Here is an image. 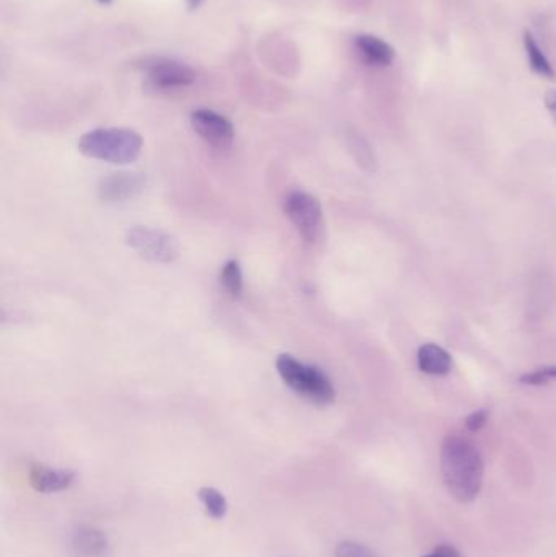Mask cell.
<instances>
[{
  "instance_id": "19",
  "label": "cell",
  "mask_w": 556,
  "mask_h": 557,
  "mask_svg": "<svg viewBox=\"0 0 556 557\" xmlns=\"http://www.w3.org/2000/svg\"><path fill=\"white\" fill-rule=\"evenodd\" d=\"M423 557H460L459 551L449 544H439L433 554Z\"/></svg>"
},
{
  "instance_id": "17",
  "label": "cell",
  "mask_w": 556,
  "mask_h": 557,
  "mask_svg": "<svg viewBox=\"0 0 556 557\" xmlns=\"http://www.w3.org/2000/svg\"><path fill=\"white\" fill-rule=\"evenodd\" d=\"M335 557H379L361 543L343 542L335 548Z\"/></svg>"
},
{
  "instance_id": "3",
  "label": "cell",
  "mask_w": 556,
  "mask_h": 557,
  "mask_svg": "<svg viewBox=\"0 0 556 557\" xmlns=\"http://www.w3.org/2000/svg\"><path fill=\"white\" fill-rule=\"evenodd\" d=\"M276 367L284 383L302 398L315 404H331L335 401V387L320 369L302 364L289 354L278 357Z\"/></svg>"
},
{
  "instance_id": "10",
  "label": "cell",
  "mask_w": 556,
  "mask_h": 557,
  "mask_svg": "<svg viewBox=\"0 0 556 557\" xmlns=\"http://www.w3.org/2000/svg\"><path fill=\"white\" fill-rule=\"evenodd\" d=\"M355 46L359 56L363 57L367 64L387 67L395 59V49L372 34H357L355 38Z\"/></svg>"
},
{
  "instance_id": "16",
  "label": "cell",
  "mask_w": 556,
  "mask_h": 557,
  "mask_svg": "<svg viewBox=\"0 0 556 557\" xmlns=\"http://www.w3.org/2000/svg\"><path fill=\"white\" fill-rule=\"evenodd\" d=\"M553 379H556V365L541 367V369H537L531 373H524L519 379V381L524 383V385H531V387H541V385H547Z\"/></svg>"
},
{
  "instance_id": "21",
  "label": "cell",
  "mask_w": 556,
  "mask_h": 557,
  "mask_svg": "<svg viewBox=\"0 0 556 557\" xmlns=\"http://www.w3.org/2000/svg\"><path fill=\"white\" fill-rule=\"evenodd\" d=\"M204 2H206V0H186V5H188V10H190V12H193L196 8L201 7Z\"/></svg>"
},
{
  "instance_id": "12",
  "label": "cell",
  "mask_w": 556,
  "mask_h": 557,
  "mask_svg": "<svg viewBox=\"0 0 556 557\" xmlns=\"http://www.w3.org/2000/svg\"><path fill=\"white\" fill-rule=\"evenodd\" d=\"M418 365L421 371L427 375H445L451 370L452 359L443 348L435 344H424L418 351Z\"/></svg>"
},
{
  "instance_id": "6",
  "label": "cell",
  "mask_w": 556,
  "mask_h": 557,
  "mask_svg": "<svg viewBox=\"0 0 556 557\" xmlns=\"http://www.w3.org/2000/svg\"><path fill=\"white\" fill-rule=\"evenodd\" d=\"M191 126L206 144L219 150H226L234 142L232 122L216 111L196 110L191 113Z\"/></svg>"
},
{
  "instance_id": "7",
  "label": "cell",
  "mask_w": 556,
  "mask_h": 557,
  "mask_svg": "<svg viewBox=\"0 0 556 557\" xmlns=\"http://www.w3.org/2000/svg\"><path fill=\"white\" fill-rule=\"evenodd\" d=\"M147 73L153 87L161 90L185 89L196 79V73L190 65L171 59H155L147 65Z\"/></svg>"
},
{
  "instance_id": "2",
  "label": "cell",
  "mask_w": 556,
  "mask_h": 557,
  "mask_svg": "<svg viewBox=\"0 0 556 557\" xmlns=\"http://www.w3.org/2000/svg\"><path fill=\"white\" fill-rule=\"evenodd\" d=\"M79 150L95 160L126 165L141 155L142 138L138 132L122 128L90 130L79 140Z\"/></svg>"
},
{
  "instance_id": "13",
  "label": "cell",
  "mask_w": 556,
  "mask_h": 557,
  "mask_svg": "<svg viewBox=\"0 0 556 557\" xmlns=\"http://www.w3.org/2000/svg\"><path fill=\"white\" fill-rule=\"evenodd\" d=\"M524 46L525 54H527V59H529V65H531L533 72L541 75V77L553 79L555 77V71H553V67L550 64L549 57L545 56V53L541 51V46L537 44V41L529 32H525L524 34Z\"/></svg>"
},
{
  "instance_id": "18",
  "label": "cell",
  "mask_w": 556,
  "mask_h": 557,
  "mask_svg": "<svg viewBox=\"0 0 556 557\" xmlns=\"http://www.w3.org/2000/svg\"><path fill=\"white\" fill-rule=\"evenodd\" d=\"M486 420H488V412L484 411V409H478V411L472 412L468 416L467 419H465V426H467L468 430L478 432V430H482L484 427Z\"/></svg>"
},
{
  "instance_id": "1",
  "label": "cell",
  "mask_w": 556,
  "mask_h": 557,
  "mask_svg": "<svg viewBox=\"0 0 556 557\" xmlns=\"http://www.w3.org/2000/svg\"><path fill=\"white\" fill-rule=\"evenodd\" d=\"M441 475L454 499L462 504L475 501L483 485V458L468 438L445 437L441 445Z\"/></svg>"
},
{
  "instance_id": "4",
  "label": "cell",
  "mask_w": 556,
  "mask_h": 557,
  "mask_svg": "<svg viewBox=\"0 0 556 557\" xmlns=\"http://www.w3.org/2000/svg\"><path fill=\"white\" fill-rule=\"evenodd\" d=\"M126 243L151 263L169 264L178 258L180 246L177 238L151 226H134L126 234Z\"/></svg>"
},
{
  "instance_id": "5",
  "label": "cell",
  "mask_w": 556,
  "mask_h": 557,
  "mask_svg": "<svg viewBox=\"0 0 556 557\" xmlns=\"http://www.w3.org/2000/svg\"><path fill=\"white\" fill-rule=\"evenodd\" d=\"M284 212L306 242H315L322 232L323 212L312 194L292 191L284 201Z\"/></svg>"
},
{
  "instance_id": "11",
  "label": "cell",
  "mask_w": 556,
  "mask_h": 557,
  "mask_svg": "<svg viewBox=\"0 0 556 557\" xmlns=\"http://www.w3.org/2000/svg\"><path fill=\"white\" fill-rule=\"evenodd\" d=\"M73 544L82 556L95 557L108 548L106 534L93 526H79L73 534Z\"/></svg>"
},
{
  "instance_id": "20",
  "label": "cell",
  "mask_w": 556,
  "mask_h": 557,
  "mask_svg": "<svg viewBox=\"0 0 556 557\" xmlns=\"http://www.w3.org/2000/svg\"><path fill=\"white\" fill-rule=\"evenodd\" d=\"M545 106L556 121V90H550L549 93L545 95Z\"/></svg>"
},
{
  "instance_id": "9",
  "label": "cell",
  "mask_w": 556,
  "mask_h": 557,
  "mask_svg": "<svg viewBox=\"0 0 556 557\" xmlns=\"http://www.w3.org/2000/svg\"><path fill=\"white\" fill-rule=\"evenodd\" d=\"M75 473L69 469H53L43 465L30 468V485L38 493L51 494L65 491L73 485Z\"/></svg>"
},
{
  "instance_id": "22",
  "label": "cell",
  "mask_w": 556,
  "mask_h": 557,
  "mask_svg": "<svg viewBox=\"0 0 556 557\" xmlns=\"http://www.w3.org/2000/svg\"><path fill=\"white\" fill-rule=\"evenodd\" d=\"M98 2H100V4H110L112 0H98Z\"/></svg>"
},
{
  "instance_id": "14",
  "label": "cell",
  "mask_w": 556,
  "mask_h": 557,
  "mask_svg": "<svg viewBox=\"0 0 556 557\" xmlns=\"http://www.w3.org/2000/svg\"><path fill=\"white\" fill-rule=\"evenodd\" d=\"M220 283L224 291L232 297H240L243 289L242 267L239 261H227L222 271H220Z\"/></svg>"
},
{
  "instance_id": "15",
  "label": "cell",
  "mask_w": 556,
  "mask_h": 557,
  "mask_svg": "<svg viewBox=\"0 0 556 557\" xmlns=\"http://www.w3.org/2000/svg\"><path fill=\"white\" fill-rule=\"evenodd\" d=\"M198 497H200V501H201L204 509L210 514V517L216 518V520L226 517V497L216 487H201L198 491Z\"/></svg>"
},
{
  "instance_id": "8",
  "label": "cell",
  "mask_w": 556,
  "mask_h": 557,
  "mask_svg": "<svg viewBox=\"0 0 556 557\" xmlns=\"http://www.w3.org/2000/svg\"><path fill=\"white\" fill-rule=\"evenodd\" d=\"M144 187V178L138 173H114L102 179L98 193L103 201H124Z\"/></svg>"
}]
</instances>
